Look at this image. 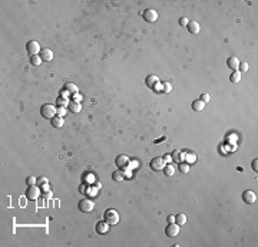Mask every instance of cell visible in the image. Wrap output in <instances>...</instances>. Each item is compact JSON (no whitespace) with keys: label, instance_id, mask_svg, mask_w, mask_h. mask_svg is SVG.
Returning a JSON list of instances; mask_svg holds the SVG:
<instances>
[{"label":"cell","instance_id":"obj_25","mask_svg":"<svg viewBox=\"0 0 258 247\" xmlns=\"http://www.w3.org/2000/svg\"><path fill=\"white\" fill-rule=\"evenodd\" d=\"M162 171H163V174L168 175V177H172L173 174H175V168H173V165H171V164H168V165L163 167Z\"/></svg>","mask_w":258,"mask_h":247},{"label":"cell","instance_id":"obj_41","mask_svg":"<svg viewBox=\"0 0 258 247\" xmlns=\"http://www.w3.org/2000/svg\"><path fill=\"white\" fill-rule=\"evenodd\" d=\"M168 223H175V216H168Z\"/></svg>","mask_w":258,"mask_h":247},{"label":"cell","instance_id":"obj_7","mask_svg":"<svg viewBox=\"0 0 258 247\" xmlns=\"http://www.w3.org/2000/svg\"><path fill=\"white\" fill-rule=\"evenodd\" d=\"M115 164L119 169H126L131 165V159L128 155H118V158L115 159Z\"/></svg>","mask_w":258,"mask_h":247},{"label":"cell","instance_id":"obj_17","mask_svg":"<svg viewBox=\"0 0 258 247\" xmlns=\"http://www.w3.org/2000/svg\"><path fill=\"white\" fill-rule=\"evenodd\" d=\"M205 108V104L202 101H199V99H197V101H194L192 102V109L195 112H201V111H204Z\"/></svg>","mask_w":258,"mask_h":247},{"label":"cell","instance_id":"obj_13","mask_svg":"<svg viewBox=\"0 0 258 247\" xmlns=\"http://www.w3.org/2000/svg\"><path fill=\"white\" fill-rule=\"evenodd\" d=\"M146 86L148 88H155L156 85L159 83V79H158V76L156 75H149V76H146Z\"/></svg>","mask_w":258,"mask_h":247},{"label":"cell","instance_id":"obj_3","mask_svg":"<svg viewBox=\"0 0 258 247\" xmlns=\"http://www.w3.org/2000/svg\"><path fill=\"white\" fill-rule=\"evenodd\" d=\"M39 197H40V188H39V185L36 184V185H29L26 190V198L27 200H30V201H34V200H38Z\"/></svg>","mask_w":258,"mask_h":247},{"label":"cell","instance_id":"obj_32","mask_svg":"<svg viewBox=\"0 0 258 247\" xmlns=\"http://www.w3.org/2000/svg\"><path fill=\"white\" fill-rule=\"evenodd\" d=\"M199 101H202L204 104H207V102H209L211 101V96H209V94H202L199 96Z\"/></svg>","mask_w":258,"mask_h":247},{"label":"cell","instance_id":"obj_30","mask_svg":"<svg viewBox=\"0 0 258 247\" xmlns=\"http://www.w3.org/2000/svg\"><path fill=\"white\" fill-rule=\"evenodd\" d=\"M26 184L27 185H36V184H38V180L30 175V177H27L26 178Z\"/></svg>","mask_w":258,"mask_h":247},{"label":"cell","instance_id":"obj_28","mask_svg":"<svg viewBox=\"0 0 258 247\" xmlns=\"http://www.w3.org/2000/svg\"><path fill=\"white\" fill-rule=\"evenodd\" d=\"M161 85H162V89H161V91H162V92H165V94H169V92L172 91V85H171L168 81L162 82V83H161Z\"/></svg>","mask_w":258,"mask_h":247},{"label":"cell","instance_id":"obj_14","mask_svg":"<svg viewBox=\"0 0 258 247\" xmlns=\"http://www.w3.org/2000/svg\"><path fill=\"white\" fill-rule=\"evenodd\" d=\"M227 66L230 69H232V71H237L238 66H240V61H238V58H235V56H231V58H228L227 61Z\"/></svg>","mask_w":258,"mask_h":247},{"label":"cell","instance_id":"obj_29","mask_svg":"<svg viewBox=\"0 0 258 247\" xmlns=\"http://www.w3.org/2000/svg\"><path fill=\"white\" fill-rule=\"evenodd\" d=\"M30 63L33 65V66H39V65L42 63L40 55H36V56H30Z\"/></svg>","mask_w":258,"mask_h":247},{"label":"cell","instance_id":"obj_9","mask_svg":"<svg viewBox=\"0 0 258 247\" xmlns=\"http://www.w3.org/2000/svg\"><path fill=\"white\" fill-rule=\"evenodd\" d=\"M93 207H95V204L92 203L89 198H83V200L79 201V210L83 211V213H90L93 210Z\"/></svg>","mask_w":258,"mask_h":247},{"label":"cell","instance_id":"obj_5","mask_svg":"<svg viewBox=\"0 0 258 247\" xmlns=\"http://www.w3.org/2000/svg\"><path fill=\"white\" fill-rule=\"evenodd\" d=\"M167 165V163H165V159L161 158V157H156V158H152V161L149 163V167L151 169H153V171H162L163 167Z\"/></svg>","mask_w":258,"mask_h":247},{"label":"cell","instance_id":"obj_18","mask_svg":"<svg viewBox=\"0 0 258 247\" xmlns=\"http://www.w3.org/2000/svg\"><path fill=\"white\" fill-rule=\"evenodd\" d=\"M171 155H172V161H175V163H181L183 159V153L181 149H175Z\"/></svg>","mask_w":258,"mask_h":247},{"label":"cell","instance_id":"obj_16","mask_svg":"<svg viewBox=\"0 0 258 247\" xmlns=\"http://www.w3.org/2000/svg\"><path fill=\"white\" fill-rule=\"evenodd\" d=\"M50 122H52V126H54V128H62L63 124H64L63 116H59V115L53 116V118L50 119Z\"/></svg>","mask_w":258,"mask_h":247},{"label":"cell","instance_id":"obj_4","mask_svg":"<svg viewBox=\"0 0 258 247\" xmlns=\"http://www.w3.org/2000/svg\"><path fill=\"white\" fill-rule=\"evenodd\" d=\"M142 19L145 22H148V23H153V22H156V19H158V13H156V10H153V9H145V10L142 12Z\"/></svg>","mask_w":258,"mask_h":247},{"label":"cell","instance_id":"obj_39","mask_svg":"<svg viewBox=\"0 0 258 247\" xmlns=\"http://www.w3.org/2000/svg\"><path fill=\"white\" fill-rule=\"evenodd\" d=\"M251 165H252V169H254V171H257V169H258V159L257 158H255L254 161L251 163Z\"/></svg>","mask_w":258,"mask_h":247},{"label":"cell","instance_id":"obj_8","mask_svg":"<svg viewBox=\"0 0 258 247\" xmlns=\"http://www.w3.org/2000/svg\"><path fill=\"white\" fill-rule=\"evenodd\" d=\"M165 234L168 237H177L179 234V226L177 223H168V226L165 227Z\"/></svg>","mask_w":258,"mask_h":247},{"label":"cell","instance_id":"obj_10","mask_svg":"<svg viewBox=\"0 0 258 247\" xmlns=\"http://www.w3.org/2000/svg\"><path fill=\"white\" fill-rule=\"evenodd\" d=\"M242 200L247 204H254L255 201H257V194H255L254 191H251V190H247V191H244V194H242Z\"/></svg>","mask_w":258,"mask_h":247},{"label":"cell","instance_id":"obj_33","mask_svg":"<svg viewBox=\"0 0 258 247\" xmlns=\"http://www.w3.org/2000/svg\"><path fill=\"white\" fill-rule=\"evenodd\" d=\"M56 115L64 116V115H66V108H63V106H59V108L56 109Z\"/></svg>","mask_w":258,"mask_h":247},{"label":"cell","instance_id":"obj_34","mask_svg":"<svg viewBox=\"0 0 258 247\" xmlns=\"http://www.w3.org/2000/svg\"><path fill=\"white\" fill-rule=\"evenodd\" d=\"M48 184V178L46 177H40V178H38V185L42 187V185H46Z\"/></svg>","mask_w":258,"mask_h":247},{"label":"cell","instance_id":"obj_21","mask_svg":"<svg viewBox=\"0 0 258 247\" xmlns=\"http://www.w3.org/2000/svg\"><path fill=\"white\" fill-rule=\"evenodd\" d=\"M123 178H125V174L122 173V171H113L112 173V180L113 181H116V183H121V181H123Z\"/></svg>","mask_w":258,"mask_h":247},{"label":"cell","instance_id":"obj_38","mask_svg":"<svg viewBox=\"0 0 258 247\" xmlns=\"http://www.w3.org/2000/svg\"><path fill=\"white\" fill-rule=\"evenodd\" d=\"M163 159H165V163H167V164L172 163V155H169V154H167V155H163Z\"/></svg>","mask_w":258,"mask_h":247},{"label":"cell","instance_id":"obj_12","mask_svg":"<svg viewBox=\"0 0 258 247\" xmlns=\"http://www.w3.org/2000/svg\"><path fill=\"white\" fill-rule=\"evenodd\" d=\"M96 231H98L99 234H106L109 231V223H106L105 220L99 221V223L96 224Z\"/></svg>","mask_w":258,"mask_h":247},{"label":"cell","instance_id":"obj_27","mask_svg":"<svg viewBox=\"0 0 258 247\" xmlns=\"http://www.w3.org/2000/svg\"><path fill=\"white\" fill-rule=\"evenodd\" d=\"M56 104H58V106H63V108L69 106V101H68V98H64V96H59Z\"/></svg>","mask_w":258,"mask_h":247},{"label":"cell","instance_id":"obj_24","mask_svg":"<svg viewBox=\"0 0 258 247\" xmlns=\"http://www.w3.org/2000/svg\"><path fill=\"white\" fill-rule=\"evenodd\" d=\"M230 81H231L232 83H238V82L241 81V72L234 71V72L231 73V76H230Z\"/></svg>","mask_w":258,"mask_h":247},{"label":"cell","instance_id":"obj_20","mask_svg":"<svg viewBox=\"0 0 258 247\" xmlns=\"http://www.w3.org/2000/svg\"><path fill=\"white\" fill-rule=\"evenodd\" d=\"M69 111L73 112V114H78V112H80L82 109V105L80 104H78V102H69Z\"/></svg>","mask_w":258,"mask_h":247},{"label":"cell","instance_id":"obj_36","mask_svg":"<svg viewBox=\"0 0 258 247\" xmlns=\"http://www.w3.org/2000/svg\"><path fill=\"white\" fill-rule=\"evenodd\" d=\"M86 193H88L89 196H96V194H98V188L93 190V188H90V187H88V191H86Z\"/></svg>","mask_w":258,"mask_h":247},{"label":"cell","instance_id":"obj_19","mask_svg":"<svg viewBox=\"0 0 258 247\" xmlns=\"http://www.w3.org/2000/svg\"><path fill=\"white\" fill-rule=\"evenodd\" d=\"M64 91H68L69 92V94H70V95H73V94H78V92H79V89H78V86H76V85L75 83H70V82H69V83H66V85H64Z\"/></svg>","mask_w":258,"mask_h":247},{"label":"cell","instance_id":"obj_35","mask_svg":"<svg viewBox=\"0 0 258 247\" xmlns=\"http://www.w3.org/2000/svg\"><path fill=\"white\" fill-rule=\"evenodd\" d=\"M72 101H73V102H78V104H80L82 96L79 95V92H78V94H73V95H72Z\"/></svg>","mask_w":258,"mask_h":247},{"label":"cell","instance_id":"obj_40","mask_svg":"<svg viewBox=\"0 0 258 247\" xmlns=\"http://www.w3.org/2000/svg\"><path fill=\"white\" fill-rule=\"evenodd\" d=\"M79 191H80L82 194H83V193H86V191H88V187H86V185H83V184H82V185L79 187Z\"/></svg>","mask_w":258,"mask_h":247},{"label":"cell","instance_id":"obj_31","mask_svg":"<svg viewBox=\"0 0 258 247\" xmlns=\"http://www.w3.org/2000/svg\"><path fill=\"white\" fill-rule=\"evenodd\" d=\"M238 69H240L238 72H247V71H248V63H247V62H242V63L240 62V66H238Z\"/></svg>","mask_w":258,"mask_h":247},{"label":"cell","instance_id":"obj_15","mask_svg":"<svg viewBox=\"0 0 258 247\" xmlns=\"http://www.w3.org/2000/svg\"><path fill=\"white\" fill-rule=\"evenodd\" d=\"M40 58H42V61H46V62H49V61H52L53 59V52L50 51V49H42V52H40Z\"/></svg>","mask_w":258,"mask_h":247},{"label":"cell","instance_id":"obj_11","mask_svg":"<svg viewBox=\"0 0 258 247\" xmlns=\"http://www.w3.org/2000/svg\"><path fill=\"white\" fill-rule=\"evenodd\" d=\"M187 27H188V30H189V33H192V35H198V33H199V30H201V27H199V24H198V22H195V20H189V22H188Z\"/></svg>","mask_w":258,"mask_h":247},{"label":"cell","instance_id":"obj_37","mask_svg":"<svg viewBox=\"0 0 258 247\" xmlns=\"http://www.w3.org/2000/svg\"><path fill=\"white\" fill-rule=\"evenodd\" d=\"M188 22H189V20H188L187 17H181V19H179V24H181V26H187Z\"/></svg>","mask_w":258,"mask_h":247},{"label":"cell","instance_id":"obj_1","mask_svg":"<svg viewBox=\"0 0 258 247\" xmlns=\"http://www.w3.org/2000/svg\"><path fill=\"white\" fill-rule=\"evenodd\" d=\"M103 216H105V221L109 223V226H115V224L119 223V214H118V211L113 210V208L106 210Z\"/></svg>","mask_w":258,"mask_h":247},{"label":"cell","instance_id":"obj_23","mask_svg":"<svg viewBox=\"0 0 258 247\" xmlns=\"http://www.w3.org/2000/svg\"><path fill=\"white\" fill-rule=\"evenodd\" d=\"M175 223H177L178 226H183V224L187 223V216H185V214H182V213L177 214V216H175Z\"/></svg>","mask_w":258,"mask_h":247},{"label":"cell","instance_id":"obj_2","mask_svg":"<svg viewBox=\"0 0 258 247\" xmlns=\"http://www.w3.org/2000/svg\"><path fill=\"white\" fill-rule=\"evenodd\" d=\"M40 114H42L43 118L52 119L53 116H56V108H54L53 105H50V104H44V105H42V108H40Z\"/></svg>","mask_w":258,"mask_h":247},{"label":"cell","instance_id":"obj_22","mask_svg":"<svg viewBox=\"0 0 258 247\" xmlns=\"http://www.w3.org/2000/svg\"><path fill=\"white\" fill-rule=\"evenodd\" d=\"M183 159H185V163H188V164H194L197 161V155L194 153H187V154H183Z\"/></svg>","mask_w":258,"mask_h":247},{"label":"cell","instance_id":"obj_6","mask_svg":"<svg viewBox=\"0 0 258 247\" xmlns=\"http://www.w3.org/2000/svg\"><path fill=\"white\" fill-rule=\"evenodd\" d=\"M26 51H27V53L30 55V56H36V55H39L40 53V45L38 43L36 40H30L29 43L26 45Z\"/></svg>","mask_w":258,"mask_h":247},{"label":"cell","instance_id":"obj_26","mask_svg":"<svg viewBox=\"0 0 258 247\" xmlns=\"http://www.w3.org/2000/svg\"><path fill=\"white\" fill-rule=\"evenodd\" d=\"M178 169H179V171H181V173H182V174H187L188 171H189V164H188V163H185V161H183V163H182V161H181V163H179V165H178Z\"/></svg>","mask_w":258,"mask_h":247}]
</instances>
